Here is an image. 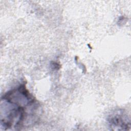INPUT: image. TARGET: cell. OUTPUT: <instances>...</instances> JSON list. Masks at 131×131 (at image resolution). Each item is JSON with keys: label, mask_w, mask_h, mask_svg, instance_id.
<instances>
[{"label": "cell", "mask_w": 131, "mask_h": 131, "mask_svg": "<svg viewBox=\"0 0 131 131\" xmlns=\"http://www.w3.org/2000/svg\"><path fill=\"white\" fill-rule=\"evenodd\" d=\"M127 118H124L122 116L117 114L115 116L111 117L110 123L112 127L118 128V129L127 130V127H129V122L126 121Z\"/></svg>", "instance_id": "1"}]
</instances>
